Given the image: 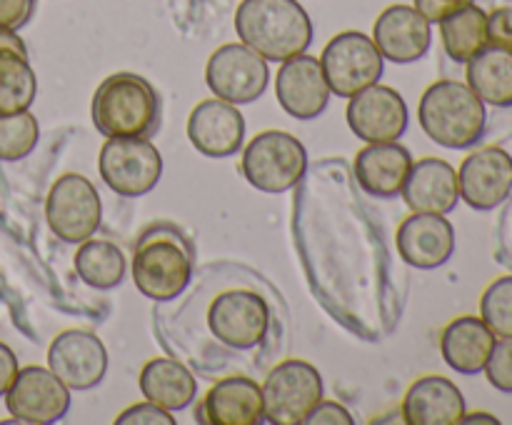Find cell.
I'll return each mask as SVG.
<instances>
[{"mask_svg":"<svg viewBox=\"0 0 512 425\" xmlns=\"http://www.w3.org/2000/svg\"><path fill=\"white\" fill-rule=\"evenodd\" d=\"M400 195L413 213H453L460 203L458 170L443 158L415 160Z\"/></svg>","mask_w":512,"mask_h":425,"instance_id":"obj_22","label":"cell"},{"mask_svg":"<svg viewBox=\"0 0 512 425\" xmlns=\"http://www.w3.org/2000/svg\"><path fill=\"white\" fill-rule=\"evenodd\" d=\"M465 83L485 105L512 108V53L498 45H485L465 63Z\"/></svg>","mask_w":512,"mask_h":425,"instance_id":"obj_26","label":"cell"},{"mask_svg":"<svg viewBox=\"0 0 512 425\" xmlns=\"http://www.w3.org/2000/svg\"><path fill=\"white\" fill-rule=\"evenodd\" d=\"M460 200L478 213L500 208L512 195V155L500 145H488L465 155L458 168Z\"/></svg>","mask_w":512,"mask_h":425,"instance_id":"obj_13","label":"cell"},{"mask_svg":"<svg viewBox=\"0 0 512 425\" xmlns=\"http://www.w3.org/2000/svg\"><path fill=\"white\" fill-rule=\"evenodd\" d=\"M423 133L448 150H470L488 128V105L460 80H438L423 93L418 105Z\"/></svg>","mask_w":512,"mask_h":425,"instance_id":"obj_3","label":"cell"},{"mask_svg":"<svg viewBox=\"0 0 512 425\" xmlns=\"http://www.w3.org/2000/svg\"><path fill=\"white\" fill-rule=\"evenodd\" d=\"M275 95L290 118L315 120L330 103V85L325 80L320 60L308 53L285 60L275 75Z\"/></svg>","mask_w":512,"mask_h":425,"instance_id":"obj_16","label":"cell"},{"mask_svg":"<svg viewBox=\"0 0 512 425\" xmlns=\"http://www.w3.org/2000/svg\"><path fill=\"white\" fill-rule=\"evenodd\" d=\"M498 335L480 315H460L445 325L440 335V353L448 368L460 375H478L485 370Z\"/></svg>","mask_w":512,"mask_h":425,"instance_id":"obj_24","label":"cell"},{"mask_svg":"<svg viewBox=\"0 0 512 425\" xmlns=\"http://www.w3.org/2000/svg\"><path fill=\"white\" fill-rule=\"evenodd\" d=\"M188 140L205 158H230L243 148L245 118L223 98L200 100L188 115Z\"/></svg>","mask_w":512,"mask_h":425,"instance_id":"obj_17","label":"cell"},{"mask_svg":"<svg viewBox=\"0 0 512 425\" xmlns=\"http://www.w3.org/2000/svg\"><path fill=\"white\" fill-rule=\"evenodd\" d=\"M115 423L118 425H175V418L170 410L145 400V403H135L130 405V408H125L123 413L115 418Z\"/></svg>","mask_w":512,"mask_h":425,"instance_id":"obj_33","label":"cell"},{"mask_svg":"<svg viewBox=\"0 0 512 425\" xmlns=\"http://www.w3.org/2000/svg\"><path fill=\"white\" fill-rule=\"evenodd\" d=\"M18 370L20 365H18V358H15V353L8 348V345L0 343V398L8 393V388L13 385Z\"/></svg>","mask_w":512,"mask_h":425,"instance_id":"obj_38","label":"cell"},{"mask_svg":"<svg viewBox=\"0 0 512 425\" xmlns=\"http://www.w3.org/2000/svg\"><path fill=\"white\" fill-rule=\"evenodd\" d=\"M240 170L260 193H288L305 178L308 150L285 130H263L245 145Z\"/></svg>","mask_w":512,"mask_h":425,"instance_id":"obj_5","label":"cell"},{"mask_svg":"<svg viewBox=\"0 0 512 425\" xmlns=\"http://www.w3.org/2000/svg\"><path fill=\"white\" fill-rule=\"evenodd\" d=\"M438 25L445 53L455 63L465 65L488 45V10L480 8L475 0L450 13Z\"/></svg>","mask_w":512,"mask_h":425,"instance_id":"obj_27","label":"cell"},{"mask_svg":"<svg viewBox=\"0 0 512 425\" xmlns=\"http://www.w3.org/2000/svg\"><path fill=\"white\" fill-rule=\"evenodd\" d=\"M348 100L345 118L355 138L363 143H390L403 138L408 130V103L395 88L375 83Z\"/></svg>","mask_w":512,"mask_h":425,"instance_id":"obj_14","label":"cell"},{"mask_svg":"<svg viewBox=\"0 0 512 425\" xmlns=\"http://www.w3.org/2000/svg\"><path fill=\"white\" fill-rule=\"evenodd\" d=\"M370 38L385 60L408 65L428 55L433 45V25L413 5H390L375 18Z\"/></svg>","mask_w":512,"mask_h":425,"instance_id":"obj_18","label":"cell"},{"mask_svg":"<svg viewBox=\"0 0 512 425\" xmlns=\"http://www.w3.org/2000/svg\"><path fill=\"white\" fill-rule=\"evenodd\" d=\"M138 385L145 400L170 410V413H180V410L190 408L193 400L198 398L195 375L173 358L148 360L140 370Z\"/></svg>","mask_w":512,"mask_h":425,"instance_id":"obj_25","label":"cell"},{"mask_svg":"<svg viewBox=\"0 0 512 425\" xmlns=\"http://www.w3.org/2000/svg\"><path fill=\"white\" fill-rule=\"evenodd\" d=\"M200 423L208 425H260L263 420V390L253 378L230 375L218 380L198 405Z\"/></svg>","mask_w":512,"mask_h":425,"instance_id":"obj_20","label":"cell"},{"mask_svg":"<svg viewBox=\"0 0 512 425\" xmlns=\"http://www.w3.org/2000/svg\"><path fill=\"white\" fill-rule=\"evenodd\" d=\"M38 95V78L28 53L0 48V115L30 110Z\"/></svg>","mask_w":512,"mask_h":425,"instance_id":"obj_29","label":"cell"},{"mask_svg":"<svg viewBox=\"0 0 512 425\" xmlns=\"http://www.w3.org/2000/svg\"><path fill=\"white\" fill-rule=\"evenodd\" d=\"M413 163V153L405 145H400L398 140L368 143L355 155V183L360 185L363 193L373 195V198H398Z\"/></svg>","mask_w":512,"mask_h":425,"instance_id":"obj_21","label":"cell"},{"mask_svg":"<svg viewBox=\"0 0 512 425\" xmlns=\"http://www.w3.org/2000/svg\"><path fill=\"white\" fill-rule=\"evenodd\" d=\"M98 173L113 193L140 198L163 178V155L148 138H105Z\"/></svg>","mask_w":512,"mask_h":425,"instance_id":"obj_8","label":"cell"},{"mask_svg":"<svg viewBox=\"0 0 512 425\" xmlns=\"http://www.w3.org/2000/svg\"><path fill=\"white\" fill-rule=\"evenodd\" d=\"M38 0H0V30H20L35 15Z\"/></svg>","mask_w":512,"mask_h":425,"instance_id":"obj_35","label":"cell"},{"mask_svg":"<svg viewBox=\"0 0 512 425\" xmlns=\"http://www.w3.org/2000/svg\"><path fill=\"white\" fill-rule=\"evenodd\" d=\"M90 118L105 138H150L160 125L158 90L143 75H108L95 88Z\"/></svg>","mask_w":512,"mask_h":425,"instance_id":"obj_4","label":"cell"},{"mask_svg":"<svg viewBox=\"0 0 512 425\" xmlns=\"http://www.w3.org/2000/svg\"><path fill=\"white\" fill-rule=\"evenodd\" d=\"M75 273L88 288L95 290H113L123 283L125 278V255L110 240H83L75 253Z\"/></svg>","mask_w":512,"mask_h":425,"instance_id":"obj_28","label":"cell"},{"mask_svg":"<svg viewBox=\"0 0 512 425\" xmlns=\"http://www.w3.org/2000/svg\"><path fill=\"white\" fill-rule=\"evenodd\" d=\"M488 43L512 53V8L498 5L488 13Z\"/></svg>","mask_w":512,"mask_h":425,"instance_id":"obj_34","label":"cell"},{"mask_svg":"<svg viewBox=\"0 0 512 425\" xmlns=\"http://www.w3.org/2000/svg\"><path fill=\"white\" fill-rule=\"evenodd\" d=\"M208 328L228 348L253 350L268 335L270 308L255 290H225L210 303Z\"/></svg>","mask_w":512,"mask_h":425,"instance_id":"obj_11","label":"cell"},{"mask_svg":"<svg viewBox=\"0 0 512 425\" xmlns=\"http://www.w3.org/2000/svg\"><path fill=\"white\" fill-rule=\"evenodd\" d=\"M45 218L63 243L75 245L93 238L103 218L98 188L80 173L60 175L45 200Z\"/></svg>","mask_w":512,"mask_h":425,"instance_id":"obj_9","label":"cell"},{"mask_svg":"<svg viewBox=\"0 0 512 425\" xmlns=\"http://www.w3.org/2000/svg\"><path fill=\"white\" fill-rule=\"evenodd\" d=\"M318 60L330 93L338 98H353L368 85H375L385 70V58L375 40L360 30H343L330 38Z\"/></svg>","mask_w":512,"mask_h":425,"instance_id":"obj_7","label":"cell"},{"mask_svg":"<svg viewBox=\"0 0 512 425\" xmlns=\"http://www.w3.org/2000/svg\"><path fill=\"white\" fill-rule=\"evenodd\" d=\"M480 318L498 338L512 335V275H500L480 298Z\"/></svg>","mask_w":512,"mask_h":425,"instance_id":"obj_31","label":"cell"},{"mask_svg":"<svg viewBox=\"0 0 512 425\" xmlns=\"http://www.w3.org/2000/svg\"><path fill=\"white\" fill-rule=\"evenodd\" d=\"M0 48H13V50H20V53H28V48H25L18 30H0Z\"/></svg>","mask_w":512,"mask_h":425,"instance_id":"obj_39","label":"cell"},{"mask_svg":"<svg viewBox=\"0 0 512 425\" xmlns=\"http://www.w3.org/2000/svg\"><path fill=\"white\" fill-rule=\"evenodd\" d=\"M48 368L75 393L93 390L108 373V350L90 330H65L48 348Z\"/></svg>","mask_w":512,"mask_h":425,"instance_id":"obj_15","label":"cell"},{"mask_svg":"<svg viewBox=\"0 0 512 425\" xmlns=\"http://www.w3.org/2000/svg\"><path fill=\"white\" fill-rule=\"evenodd\" d=\"M465 395L445 375H425L408 388L403 400V423L408 425H460Z\"/></svg>","mask_w":512,"mask_h":425,"instance_id":"obj_23","label":"cell"},{"mask_svg":"<svg viewBox=\"0 0 512 425\" xmlns=\"http://www.w3.org/2000/svg\"><path fill=\"white\" fill-rule=\"evenodd\" d=\"M398 253L410 268L435 270L443 268L455 253V228L445 215L413 213L400 223Z\"/></svg>","mask_w":512,"mask_h":425,"instance_id":"obj_19","label":"cell"},{"mask_svg":"<svg viewBox=\"0 0 512 425\" xmlns=\"http://www.w3.org/2000/svg\"><path fill=\"white\" fill-rule=\"evenodd\" d=\"M195 248L178 228L150 225L140 233L133 253L135 288L155 303L175 300L193 280Z\"/></svg>","mask_w":512,"mask_h":425,"instance_id":"obj_2","label":"cell"},{"mask_svg":"<svg viewBox=\"0 0 512 425\" xmlns=\"http://www.w3.org/2000/svg\"><path fill=\"white\" fill-rule=\"evenodd\" d=\"M3 398L15 423L50 425L63 420L70 410V388L53 370L40 365L18 370Z\"/></svg>","mask_w":512,"mask_h":425,"instance_id":"obj_12","label":"cell"},{"mask_svg":"<svg viewBox=\"0 0 512 425\" xmlns=\"http://www.w3.org/2000/svg\"><path fill=\"white\" fill-rule=\"evenodd\" d=\"M235 33L268 63H285L308 53L313 20L298 0H243L235 10Z\"/></svg>","mask_w":512,"mask_h":425,"instance_id":"obj_1","label":"cell"},{"mask_svg":"<svg viewBox=\"0 0 512 425\" xmlns=\"http://www.w3.org/2000/svg\"><path fill=\"white\" fill-rule=\"evenodd\" d=\"M308 425H353V415L348 413V408L335 400H320L310 415L305 418Z\"/></svg>","mask_w":512,"mask_h":425,"instance_id":"obj_36","label":"cell"},{"mask_svg":"<svg viewBox=\"0 0 512 425\" xmlns=\"http://www.w3.org/2000/svg\"><path fill=\"white\" fill-rule=\"evenodd\" d=\"M40 140V125L33 113L0 115V160L15 163L28 158Z\"/></svg>","mask_w":512,"mask_h":425,"instance_id":"obj_30","label":"cell"},{"mask_svg":"<svg viewBox=\"0 0 512 425\" xmlns=\"http://www.w3.org/2000/svg\"><path fill=\"white\" fill-rule=\"evenodd\" d=\"M205 83L215 98L233 105L255 103L270 83L268 60L245 43H225L208 58Z\"/></svg>","mask_w":512,"mask_h":425,"instance_id":"obj_10","label":"cell"},{"mask_svg":"<svg viewBox=\"0 0 512 425\" xmlns=\"http://www.w3.org/2000/svg\"><path fill=\"white\" fill-rule=\"evenodd\" d=\"M483 373L498 393L512 395V335L495 340L493 353H490Z\"/></svg>","mask_w":512,"mask_h":425,"instance_id":"obj_32","label":"cell"},{"mask_svg":"<svg viewBox=\"0 0 512 425\" xmlns=\"http://www.w3.org/2000/svg\"><path fill=\"white\" fill-rule=\"evenodd\" d=\"M473 3V0H413V8L428 20L430 25H438L440 20L448 18L450 13H455L463 5Z\"/></svg>","mask_w":512,"mask_h":425,"instance_id":"obj_37","label":"cell"},{"mask_svg":"<svg viewBox=\"0 0 512 425\" xmlns=\"http://www.w3.org/2000/svg\"><path fill=\"white\" fill-rule=\"evenodd\" d=\"M263 390V420L273 425H303L323 400L320 370L308 360H283L268 373Z\"/></svg>","mask_w":512,"mask_h":425,"instance_id":"obj_6","label":"cell"},{"mask_svg":"<svg viewBox=\"0 0 512 425\" xmlns=\"http://www.w3.org/2000/svg\"><path fill=\"white\" fill-rule=\"evenodd\" d=\"M460 423H490V425H500V420L495 418L493 413H485V410H475V413H468L465 410V415L460 418Z\"/></svg>","mask_w":512,"mask_h":425,"instance_id":"obj_40","label":"cell"}]
</instances>
